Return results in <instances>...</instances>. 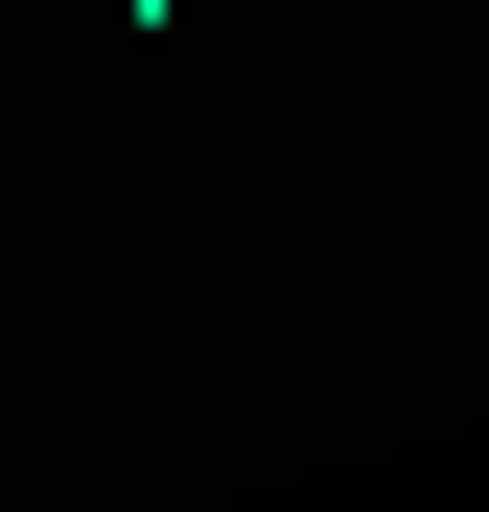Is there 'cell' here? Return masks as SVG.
I'll return each instance as SVG.
<instances>
[{
	"label": "cell",
	"mask_w": 489,
	"mask_h": 512,
	"mask_svg": "<svg viewBox=\"0 0 489 512\" xmlns=\"http://www.w3.org/2000/svg\"><path fill=\"white\" fill-rule=\"evenodd\" d=\"M117 24H187V0H117Z\"/></svg>",
	"instance_id": "6da1fadb"
}]
</instances>
